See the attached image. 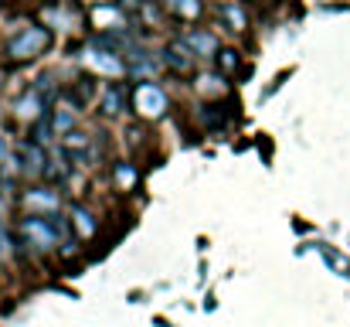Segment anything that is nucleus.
<instances>
[{
  "label": "nucleus",
  "instance_id": "obj_1",
  "mask_svg": "<svg viewBox=\"0 0 350 327\" xmlns=\"http://www.w3.org/2000/svg\"><path fill=\"white\" fill-rule=\"evenodd\" d=\"M68 221L62 215H24L17 221V239L21 245H27L31 252H51L62 249V239L68 242Z\"/></svg>",
  "mask_w": 350,
  "mask_h": 327
},
{
  "label": "nucleus",
  "instance_id": "obj_2",
  "mask_svg": "<svg viewBox=\"0 0 350 327\" xmlns=\"http://www.w3.org/2000/svg\"><path fill=\"white\" fill-rule=\"evenodd\" d=\"M48 41H51V31L41 27V24H31V27L17 31V34L7 41V55H10L14 62H27V58H38V55L48 48Z\"/></svg>",
  "mask_w": 350,
  "mask_h": 327
},
{
  "label": "nucleus",
  "instance_id": "obj_3",
  "mask_svg": "<svg viewBox=\"0 0 350 327\" xmlns=\"http://www.w3.org/2000/svg\"><path fill=\"white\" fill-rule=\"evenodd\" d=\"M133 106H136L139 116L157 119V116L170 106V103H167V93H163V86H160V82H139V86H136V93H133Z\"/></svg>",
  "mask_w": 350,
  "mask_h": 327
},
{
  "label": "nucleus",
  "instance_id": "obj_4",
  "mask_svg": "<svg viewBox=\"0 0 350 327\" xmlns=\"http://www.w3.org/2000/svg\"><path fill=\"white\" fill-rule=\"evenodd\" d=\"M14 157L21 160V178H44V167H48V154L41 143L34 140H21L14 147Z\"/></svg>",
  "mask_w": 350,
  "mask_h": 327
},
{
  "label": "nucleus",
  "instance_id": "obj_5",
  "mask_svg": "<svg viewBox=\"0 0 350 327\" xmlns=\"http://www.w3.org/2000/svg\"><path fill=\"white\" fill-rule=\"evenodd\" d=\"M24 205L31 208V215H58L62 198H58L55 188H34V191L24 195Z\"/></svg>",
  "mask_w": 350,
  "mask_h": 327
},
{
  "label": "nucleus",
  "instance_id": "obj_6",
  "mask_svg": "<svg viewBox=\"0 0 350 327\" xmlns=\"http://www.w3.org/2000/svg\"><path fill=\"white\" fill-rule=\"evenodd\" d=\"M184 45L191 48L194 58H211V55H218V38L208 34V31H191V34L184 38Z\"/></svg>",
  "mask_w": 350,
  "mask_h": 327
},
{
  "label": "nucleus",
  "instance_id": "obj_7",
  "mask_svg": "<svg viewBox=\"0 0 350 327\" xmlns=\"http://www.w3.org/2000/svg\"><path fill=\"white\" fill-rule=\"evenodd\" d=\"M163 65H170L174 72H187L194 65V55H191V48L184 41H170L163 48Z\"/></svg>",
  "mask_w": 350,
  "mask_h": 327
},
{
  "label": "nucleus",
  "instance_id": "obj_8",
  "mask_svg": "<svg viewBox=\"0 0 350 327\" xmlns=\"http://www.w3.org/2000/svg\"><path fill=\"white\" fill-rule=\"evenodd\" d=\"M72 228H75L79 239H92L99 225H96V215H92V212H85L82 205H75V208H72Z\"/></svg>",
  "mask_w": 350,
  "mask_h": 327
},
{
  "label": "nucleus",
  "instance_id": "obj_9",
  "mask_svg": "<svg viewBox=\"0 0 350 327\" xmlns=\"http://www.w3.org/2000/svg\"><path fill=\"white\" fill-rule=\"evenodd\" d=\"M122 109H126V86L113 82V86L106 89V96H103V112H106V116H116Z\"/></svg>",
  "mask_w": 350,
  "mask_h": 327
},
{
  "label": "nucleus",
  "instance_id": "obj_10",
  "mask_svg": "<svg viewBox=\"0 0 350 327\" xmlns=\"http://www.w3.org/2000/svg\"><path fill=\"white\" fill-rule=\"evenodd\" d=\"M17 116L21 119H44V99L38 93H27L21 103H17Z\"/></svg>",
  "mask_w": 350,
  "mask_h": 327
},
{
  "label": "nucleus",
  "instance_id": "obj_11",
  "mask_svg": "<svg viewBox=\"0 0 350 327\" xmlns=\"http://www.w3.org/2000/svg\"><path fill=\"white\" fill-rule=\"evenodd\" d=\"M85 58H89L96 69H103V72H122V62H119L113 51H99V48H92Z\"/></svg>",
  "mask_w": 350,
  "mask_h": 327
},
{
  "label": "nucleus",
  "instance_id": "obj_12",
  "mask_svg": "<svg viewBox=\"0 0 350 327\" xmlns=\"http://www.w3.org/2000/svg\"><path fill=\"white\" fill-rule=\"evenodd\" d=\"M198 93H201V96H221V93H225V75H215V72L201 75V79H198Z\"/></svg>",
  "mask_w": 350,
  "mask_h": 327
},
{
  "label": "nucleus",
  "instance_id": "obj_13",
  "mask_svg": "<svg viewBox=\"0 0 350 327\" xmlns=\"http://www.w3.org/2000/svg\"><path fill=\"white\" fill-rule=\"evenodd\" d=\"M10 256H14V235L0 221V263H10Z\"/></svg>",
  "mask_w": 350,
  "mask_h": 327
},
{
  "label": "nucleus",
  "instance_id": "obj_14",
  "mask_svg": "<svg viewBox=\"0 0 350 327\" xmlns=\"http://www.w3.org/2000/svg\"><path fill=\"white\" fill-rule=\"evenodd\" d=\"M221 17L232 24V31H241V27H245V14H241L238 7H232V3H225V7H221Z\"/></svg>",
  "mask_w": 350,
  "mask_h": 327
},
{
  "label": "nucleus",
  "instance_id": "obj_15",
  "mask_svg": "<svg viewBox=\"0 0 350 327\" xmlns=\"http://www.w3.org/2000/svg\"><path fill=\"white\" fill-rule=\"evenodd\" d=\"M218 65H221L225 72H234V69H238V51H232V48L218 51Z\"/></svg>",
  "mask_w": 350,
  "mask_h": 327
},
{
  "label": "nucleus",
  "instance_id": "obj_16",
  "mask_svg": "<svg viewBox=\"0 0 350 327\" xmlns=\"http://www.w3.org/2000/svg\"><path fill=\"white\" fill-rule=\"evenodd\" d=\"M136 174H133V167H116V181L119 184H129Z\"/></svg>",
  "mask_w": 350,
  "mask_h": 327
},
{
  "label": "nucleus",
  "instance_id": "obj_17",
  "mask_svg": "<svg viewBox=\"0 0 350 327\" xmlns=\"http://www.w3.org/2000/svg\"><path fill=\"white\" fill-rule=\"evenodd\" d=\"M7 157H10V150H7V140H3V136H0V164H3V160H7Z\"/></svg>",
  "mask_w": 350,
  "mask_h": 327
},
{
  "label": "nucleus",
  "instance_id": "obj_18",
  "mask_svg": "<svg viewBox=\"0 0 350 327\" xmlns=\"http://www.w3.org/2000/svg\"><path fill=\"white\" fill-rule=\"evenodd\" d=\"M0 79H3V75H0Z\"/></svg>",
  "mask_w": 350,
  "mask_h": 327
}]
</instances>
